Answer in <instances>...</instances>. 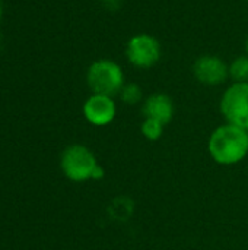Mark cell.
Segmentation results:
<instances>
[{"mask_svg":"<svg viewBox=\"0 0 248 250\" xmlns=\"http://www.w3.org/2000/svg\"><path fill=\"white\" fill-rule=\"evenodd\" d=\"M219 111L227 123L248 129V82H232L219 100Z\"/></svg>","mask_w":248,"mask_h":250,"instance_id":"5b68a950","label":"cell"},{"mask_svg":"<svg viewBox=\"0 0 248 250\" xmlns=\"http://www.w3.org/2000/svg\"><path fill=\"white\" fill-rule=\"evenodd\" d=\"M247 135H248V129H247Z\"/></svg>","mask_w":248,"mask_h":250,"instance_id":"9a60e30c","label":"cell"},{"mask_svg":"<svg viewBox=\"0 0 248 250\" xmlns=\"http://www.w3.org/2000/svg\"><path fill=\"white\" fill-rule=\"evenodd\" d=\"M208 152L219 166H235L248 155L247 130L231 123L218 126L208 139Z\"/></svg>","mask_w":248,"mask_h":250,"instance_id":"6da1fadb","label":"cell"},{"mask_svg":"<svg viewBox=\"0 0 248 250\" xmlns=\"http://www.w3.org/2000/svg\"><path fill=\"white\" fill-rule=\"evenodd\" d=\"M101 4L104 6V9H107L108 12H117L121 9L123 0H101Z\"/></svg>","mask_w":248,"mask_h":250,"instance_id":"7c38bea8","label":"cell"},{"mask_svg":"<svg viewBox=\"0 0 248 250\" xmlns=\"http://www.w3.org/2000/svg\"><path fill=\"white\" fill-rule=\"evenodd\" d=\"M142 114L143 119H153L167 126L175 116V105L168 94L153 92L145 97L142 103Z\"/></svg>","mask_w":248,"mask_h":250,"instance_id":"ba28073f","label":"cell"},{"mask_svg":"<svg viewBox=\"0 0 248 250\" xmlns=\"http://www.w3.org/2000/svg\"><path fill=\"white\" fill-rule=\"evenodd\" d=\"M165 130V125H162L158 120L153 119H143L142 125H140V132L143 135L145 139L151 141V142H156L162 138Z\"/></svg>","mask_w":248,"mask_h":250,"instance_id":"8fae6325","label":"cell"},{"mask_svg":"<svg viewBox=\"0 0 248 250\" xmlns=\"http://www.w3.org/2000/svg\"><path fill=\"white\" fill-rule=\"evenodd\" d=\"M99 163L95 154L82 144L69 145L60 157V168L63 174L75 183L92 180Z\"/></svg>","mask_w":248,"mask_h":250,"instance_id":"3957f363","label":"cell"},{"mask_svg":"<svg viewBox=\"0 0 248 250\" xmlns=\"http://www.w3.org/2000/svg\"><path fill=\"white\" fill-rule=\"evenodd\" d=\"M194 79L205 86H221L229 79V64L218 54L199 56L191 66Z\"/></svg>","mask_w":248,"mask_h":250,"instance_id":"8992f818","label":"cell"},{"mask_svg":"<svg viewBox=\"0 0 248 250\" xmlns=\"http://www.w3.org/2000/svg\"><path fill=\"white\" fill-rule=\"evenodd\" d=\"M229 64V79L232 82H248V56L240 54Z\"/></svg>","mask_w":248,"mask_h":250,"instance_id":"30bf717a","label":"cell"},{"mask_svg":"<svg viewBox=\"0 0 248 250\" xmlns=\"http://www.w3.org/2000/svg\"><path fill=\"white\" fill-rule=\"evenodd\" d=\"M126 83V75L121 64L113 59H98L86 69V85L92 94L118 97Z\"/></svg>","mask_w":248,"mask_h":250,"instance_id":"7a4b0ae2","label":"cell"},{"mask_svg":"<svg viewBox=\"0 0 248 250\" xmlns=\"http://www.w3.org/2000/svg\"><path fill=\"white\" fill-rule=\"evenodd\" d=\"M82 113L89 125L104 127L111 125L117 117V103L114 97L91 94L82 105Z\"/></svg>","mask_w":248,"mask_h":250,"instance_id":"52a82bcc","label":"cell"},{"mask_svg":"<svg viewBox=\"0 0 248 250\" xmlns=\"http://www.w3.org/2000/svg\"><path fill=\"white\" fill-rule=\"evenodd\" d=\"M118 98L121 103H124L126 105H137L142 104L145 100V94H143V88L136 83V82H126L124 86L121 88Z\"/></svg>","mask_w":248,"mask_h":250,"instance_id":"9c48e42d","label":"cell"},{"mask_svg":"<svg viewBox=\"0 0 248 250\" xmlns=\"http://www.w3.org/2000/svg\"><path fill=\"white\" fill-rule=\"evenodd\" d=\"M1 16H3V10H1V6H0V19H1Z\"/></svg>","mask_w":248,"mask_h":250,"instance_id":"5bb4252c","label":"cell"},{"mask_svg":"<svg viewBox=\"0 0 248 250\" xmlns=\"http://www.w3.org/2000/svg\"><path fill=\"white\" fill-rule=\"evenodd\" d=\"M124 56L130 66L139 70H149L159 63L162 57V44L152 34L137 32L127 40Z\"/></svg>","mask_w":248,"mask_h":250,"instance_id":"277c9868","label":"cell"},{"mask_svg":"<svg viewBox=\"0 0 248 250\" xmlns=\"http://www.w3.org/2000/svg\"><path fill=\"white\" fill-rule=\"evenodd\" d=\"M246 1H248V0H246Z\"/></svg>","mask_w":248,"mask_h":250,"instance_id":"2e32d148","label":"cell"},{"mask_svg":"<svg viewBox=\"0 0 248 250\" xmlns=\"http://www.w3.org/2000/svg\"><path fill=\"white\" fill-rule=\"evenodd\" d=\"M244 51H246V54L248 56V35L247 38H246V42H244Z\"/></svg>","mask_w":248,"mask_h":250,"instance_id":"4fadbf2b","label":"cell"}]
</instances>
